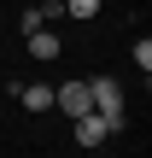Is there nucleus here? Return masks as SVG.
Here are the masks:
<instances>
[{"instance_id": "obj_2", "label": "nucleus", "mask_w": 152, "mask_h": 158, "mask_svg": "<svg viewBox=\"0 0 152 158\" xmlns=\"http://www.w3.org/2000/svg\"><path fill=\"white\" fill-rule=\"evenodd\" d=\"M53 111H70V117L94 111V100H88V82H59V88H53Z\"/></svg>"}, {"instance_id": "obj_3", "label": "nucleus", "mask_w": 152, "mask_h": 158, "mask_svg": "<svg viewBox=\"0 0 152 158\" xmlns=\"http://www.w3.org/2000/svg\"><path fill=\"white\" fill-rule=\"evenodd\" d=\"M76 123V147H100L105 135H111V123L100 117V111H82V117H70Z\"/></svg>"}, {"instance_id": "obj_4", "label": "nucleus", "mask_w": 152, "mask_h": 158, "mask_svg": "<svg viewBox=\"0 0 152 158\" xmlns=\"http://www.w3.org/2000/svg\"><path fill=\"white\" fill-rule=\"evenodd\" d=\"M18 100H23L29 111H53V88H47V82H18Z\"/></svg>"}, {"instance_id": "obj_6", "label": "nucleus", "mask_w": 152, "mask_h": 158, "mask_svg": "<svg viewBox=\"0 0 152 158\" xmlns=\"http://www.w3.org/2000/svg\"><path fill=\"white\" fill-rule=\"evenodd\" d=\"M18 29H23V35L47 29V6H29V12H18Z\"/></svg>"}, {"instance_id": "obj_5", "label": "nucleus", "mask_w": 152, "mask_h": 158, "mask_svg": "<svg viewBox=\"0 0 152 158\" xmlns=\"http://www.w3.org/2000/svg\"><path fill=\"white\" fill-rule=\"evenodd\" d=\"M29 41V59H59V35L53 29H35V35H23Z\"/></svg>"}, {"instance_id": "obj_1", "label": "nucleus", "mask_w": 152, "mask_h": 158, "mask_svg": "<svg viewBox=\"0 0 152 158\" xmlns=\"http://www.w3.org/2000/svg\"><path fill=\"white\" fill-rule=\"evenodd\" d=\"M88 100H94V111L111 123V135L129 123V117H123V82H117V76H94V82H88Z\"/></svg>"}, {"instance_id": "obj_7", "label": "nucleus", "mask_w": 152, "mask_h": 158, "mask_svg": "<svg viewBox=\"0 0 152 158\" xmlns=\"http://www.w3.org/2000/svg\"><path fill=\"white\" fill-rule=\"evenodd\" d=\"M70 18H100V0H64Z\"/></svg>"}, {"instance_id": "obj_8", "label": "nucleus", "mask_w": 152, "mask_h": 158, "mask_svg": "<svg viewBox=\"0 0 152 158\" xmlns=\"http://www.w3.org/2000/svg\"><path fill=\"white\" fill-rule=\"evenodd\" d=\"M135 64H141V70H152V41H146V35L135 41Z\"/></svg>"}]
</instances>
